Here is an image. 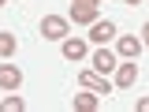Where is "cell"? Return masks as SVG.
Masks as SVG:
<instances>
[{
	"instance_id": "6da1fadb",
	"label": "cell",
	"mask_w": 149,
	"mask_h": 112,
	"mask_svg": "<svg viewBox=\"0 0 149 112\" xmlns=\"http://www.w3.org/2000/svg\"><path fill=\"white\" fill-rule=\"evenodd\" d=\"M78 86L82 90H93V93H112V82H108V75H101V71H78Z\"/></svg>"
},
{
	"instance_id": "7a4b0ae2",
	"label": "cell",
	"mask_w": 149,
	"mask_h": 112,
	"mask_svg": "<svg viewBox=\"0 0 149 112\" xmlns=\"http://www.w3.org/2000/svg\"><path fill=\"white\" fill-rule=\"evenodd\" d=\"M41 37L63 41V37H67V19H63V15H45V19H41Z\"/></svg>"
},
{
	"instance_id": "3957f363",
	"label": "cell",
	"mask_w": 149,
	"mask_h": 112,
	"mask_svg": "<svg viewBox=\"0 0 149 112\" xmlns=\"http://www.w3.org/2000/svg\"><path fill=\"white\" fill-rule=\"evenodd\" d=\"M112 37H116V22H112V19L90 22V41H93V45H104V41H112Z\"/></svg>"
},
{
	"instance_id": "277c9868",
	"label": "cell",
	"mask_w": 149,
	"mask_h": 112,
	"mask_svg": "<svg viewBox=\"0 0 149 112\" xmlns=\"http://www.w3.org/2000/svg\"><path fill=\"white\" fill-rule=\"evenodd\" d=\"M134 82H138V64H134V60L116 64V86H119V90H130Z\"/></svg>"
},
{
	"instance_id": "5b68a950",
	"label": "cell",
	"mask_w": 149,
	"mask_h": 112,
	"mask_svg": "<svg viewBox=\"0 0 149 112\" xmlns=\"http://www.w3.org/2000/svg\"><path fill=\"white\" fill-rule=\"evenodd\" d=\"M22 86V71H19L15 64H0V90H11L15 93Z\"/></svg>"
},
{
	"instance_id": "8992f818",
	"label": "cell",
	"mask_w": 149,
	"mask_h": 112,
	"mask_svg": "<svg viewBox=\"0 0 149 112\" xmlns=\"http://www.w3.org/2000/svg\"><path fill=\"white\" fill-rule=\"evenodd\" d=\"M116 52L123 56V60H138V52H142V37H134V34H123L119 41H116Z\"/></svg>"
},
{
	"instance_id": "52a82bcc",
	"label": "cell",
	"mask_w": 149,
	"mask_h": 112,
	"mask_svg": "<svg viewBox=\"0 0 149 112\" xmlns=\"http://www.w3.org/2000/svg\"><path fill=\"white\" fill-rule=\"evenodd\" d=\"M93 71H101V75H108V71H116V64H119V60H116V52H108V49H97V52H93Z\"/></svg>"
},
{
	"instance_id": "ba28073f",
	"label": "cell",
	"mask_w": 149,
	"mask_h": 112,
	"mask_svg": "<svg viewBox=\"0 0 149 112\" xmlns=\"http://www.w3.org/2000/svg\"><path fill=\"white\" fill-rule=\"evenodd\" d=\"M71 108H78V112H97L101 101H97L93 90H86V93H74V97H71Z\"/></svg>"
},
{
	"instance_id": "9c48e42d",
	"label": "cell",
	"mask_w": 149,
	"mask_h": 112,
	"mask_svg": "<svg viewBox=\"0 0 149 112\" xmlns=\"http://www.w3.org/2000/svg\"><path fill=\"white\" fill-rule=\"evenodd\" d=\"M63 56L67 60H82L86 56V41L82 37H63Z\"/></svg>"
},
{
	"instance_id": "30bf717a",
	"label": "cell",
	"mask_w": 149,
	"mask_h": 112,
	"mask_svg": "<svg viewBox=\"0 0 149 112\" xmlns=\"http://www.w3.org/2000/svg\"><path fill=\"white\" fill-rule=\"evenodd\" d=\"M71 19L74 22H97V8H90V4H71Z\"/></svg>"
},
{
	"instance_id": "8fae6325",
	"label": "cell",
	"mask_w": 149,
	"mask_h": 112,
	"mask_svg": "<svg viewBox=\"0 0 149 112\" xmlns=\"http://www.w3.org/2000/svg\"><path fill=\"white\" fill-rule=\"evenodd\" d=\"M0 108H4V112H22V108H26V101L15 93V97H4V101H0Z\"/></svg>"
},
{
	"instance_id": "7c38bea8",
	"label": "cell",
	"mask_w": 149,
	"mask_h": 112,
	"mask_svg": "<svg viewBox=\"0 0 149 112\" xmlns=\"http://www.w3.org/2000/svg\"><path fill=\"white\" fill-rule=\"evenodd\" d=\"M0 56H15V34H0Z\"/></svg>"
},
{
	"instance_id": "4fadbf2b",
	"label": "cell",
	"mask_w": 149,
	"mask_h": 112,
	"mask_svg": "<svg viewBox=\"0 0 149 112\" xmlns=\"http://www.w3.org/2000/svg\"><path fill=\"white\" fill-rule=\"evenodd\" d=\"M138 112H149V97H142V101H138Z\"/></svg>"
},
{
	"instance_id": "5bb4252c",
	"label": "cell",
	"mask_w": 149,
	"mask_h": 112,
	"mask_svg": "<svg viewBox=\"0 0 149 112\" xmlns=\"http://www.w3.org/2000/svg\"><path fill=\"white\" fill-rule=\"evenodd\" d=\"M71 4H90V8H97L101 0H71Z\"/></svg>"
},
{
	"instance_id": "9a60e30c",
	"label": "cell",
	"mask_w": 149,
	"mask_h": 112,
	"mask_svg": "<svg viewBox=\"0 0 149 112\" xmlns=\"http://www.w3.org/2000/svg\"><path fill=\"white\" fill-rule=\"evenodd\" d=\"M142 34H146V37H142V45H149V22L142 26Z\"/></svg>"
},
{
	"instance_id": "2e32d148",
	"label": "cell",
	"mask_w": 149,
	"mask_h": 112,
	"mask_svg": "<svg viewBox=\"0 0 149 112\" xmlns=\"http://www.w3.org/2000/svg\"><path fill=\"white\" fill-rule=\"evenodd\" d=\"M127 4H130V8H134V4H142V0H127Z\"/></svg>"
},
{
	"instance_id": "e0dca14e",
	"label": "cell",
	"mask_w": 149,
	"mask_h": 112,
	"mask_svg": "<svg viewBox=\"0 0 149 112\" xmlns=\"http://www.w3.org/2000/svg\"><path fill=\"white\" fill-rule=\"evenodd\" d=\"M0 8H4V0H0Z\"/></svg>"
},
{
	"instance_id": "ac0fdd59",
	"label": "cell",
	"mask_w": 149,
	"mask_h": 112,
	"mask_svg": "<svg viewBox=\"0 0 149 112\" xmlns=\"http://www.w3.org/2000/svg\"><path fill=\"white\" fill-rule=\"evenodd\" d=\"M101 4H104V0H101Z\"/></svg>"
}]
</instances>
